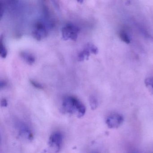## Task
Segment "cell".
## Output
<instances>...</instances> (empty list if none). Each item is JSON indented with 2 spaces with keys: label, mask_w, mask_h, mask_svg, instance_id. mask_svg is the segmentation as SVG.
<instances>
[{
  "label": "cell",
  "mask_w": 153,
  "mask_h": 153,
  "mask_svg": "<svg viewBox=\"0 0 153 153\" xmlns=\"http://www.w3.org/2000/svg\"><path fill=\"white\" fill-rule=\"evenodd\" d=\"M6 85H7V82H5L4 80L3 81L1 80V88H2L6 86Z\"/></svg>",
  "instance_id": "e0dca14e"
},
{
  "label": "cell",
  "mask_w": 153,
  "mask_h": 153,
  "mask_svg": "<svg viewBox=\"0 0 153 153\" xmlns=\"http://www.w3.org/2000/svg\"><path fill=\"white\" fill-rule=\"evenodd\" d=\"M30 82L36 88L39 89H43L44 88L43 86L41 84L36 82L35 80H33V79H30Z\"/></svg>",
  "instance_id": "5bb4252c"
},
{
  "label": "cell",
  "mask_w": 153,
  "mask_h": 153,
  "mask_svg": "<svg viewBox=\"0 0 153 153\" xmlns=\"http://www.w3.org/2000/svg\"></svg>",
  "instance_id": "ac0fdd59"
},
{
  "label": "cell",
  "mask_w": 153,
  "mask_h": 153,
  "mask_svg": "<svg viewBox=\"0 0 153 153\" xmlns=\"http://www.w3.org/2000/svg\"><path fill=\"white\" fill-rule=\"evenodd\" d=\"M89 104L91 109L93 110H95L98 106V103L97 99L95 97L91 96L89 97Z\"/></svg>",
  "instance_id": "30bf717a"
},
{
  "label": "cell",
  "mask_w": 153,
  "mask_h": 153,
  "mask_svg": "<svg viewBox=\"0 0 153 153\" xmlns=\"http://www.w3.org/2000/svg\"><path fill=\"white\" fill-rule=\"evenodd\" d=\"M62 109L64 112L74 114L79 118L83 117L86 112L85 107L82 102L76 97L71 96L63 99Z\"/></svg>",
  "instance_id": "6da1fadb"
},
{
  "label": "cell",
  "mask_w": 153,
  "mask_h": 153,
  "mask_svg": "<svg viewBox=\"0 0 153 153\" xmlns=\"http://www.w3.org/2000/svg\"><path fill=\"white\" fill-rule=\"evenodd\" d=\"M90 52L88 48L85 46V48L79 53L78 55V60L79 61L82 62L85 59L88 60L90 55Z\"/></svg>",
  "instance_id": "ba28073f"
},
{
  "label": "cell",
  "mask_w": 153,
  "mask_h": 153,
  "mask_svg": "<svg viewBox=\"0 0 153 153\" xmlns=\"http://www.w3.org/2000/svg\"><path fill=\"white\" fill-rule=\"evenodd\" d=\"M8 103L7 100L5 98H3L1 101V105L2 107H7Z\"/></svg>",
  "instance_id": "9a60e30c"
},
{
  "label": "cell",
  "mask_w": 153,
  "mask_h": 153,
  "mask_svg": "<svg viewBox=\"0 0 153 153\" xmlns=\"http://www.w3.org/2000/svg\"><path fill=\"white\" fill-rule=\"evenodd\" d=\"M1 17L2 18L4 11V5H3L2 2L1 3Z\"/></svg>",
  "instance_id": "2e32d148"
},
{
  "label": "cell",
  "mask_w": 153,
  "mask_h": 153,
  "mask_svg": "<svg viewBox=\"0 0 153 153\" xmlns=\"http://www.w3.org/2000/svg\"><path fill=\"white\" fill-rule=\"evenodd\" d=\"M19 54L20 57L29 65H32L35 62V58L32 54H30L27 52L21 51Z\"/></svg>",
  "instance_id": "52a82bcc"
},
{
  "label": "cell",
  "mask_w": 153,
  "mask_h": 153,
  "mask_svg": "<svg viewBox=\"0 0 153 153\" xmlns=\"http://www.w3.org/2000/svg\"><path fill=\"white\" fill-rule=\"evenodd\" d=\"M123 120L122 115L118 113H114L107 117L106 123L110 128H116L121 126Z\"/></svg>",
  "instance_id": "5b68a950"
},
{
  "label": "cell",
  "mask_w": 153,
  "mask_h": 153,
  "mask_svg": "<svg viewBox=\"0 0 153 153\" xmlns=\"http://www.w3.org/2000/svg\"><path fill=\"white\" fill-rule=\"evenodd\" d=\"M85 46L88 48L91 53H93L95 54H97L98 51V49L94 45L92 44L88 43Z\"/></svg>",
  "instance_id": "4fadbf2b"
},
{
  "label": "cell",
  "mask_w": 153,
  "mask_h": 153,
  "mask_svg": "<svg viewBox=\"0 0 153 153\" xmlns=\"http://www.w3.org/2000/svg\"><path fill=\"white\" fill-rule=\"evenodd\" d=\"M19 135L25 140L31 141L33 138V135L29 127L25 123H20L19 124Z\"/></svg>",
  "instance_id": "8992f818"
},
{
  "label": "cell",
  "mask_w": 153,
  "mask_h": 153,
  "mask_svg": "<svg viewBox=\"0 0 153 153\" xmlns=\"http://www.w3.org/2000/svg\"><path fill=\"white\" fill-rule=\"evenodd\" d=\"M79 27L75 25L68 24L64 26L62 29V39L65 41L71 40L76 41L79 32Z\"/></svg>",
  "instance_id": "3957f363"
},
{
  "label": "cell",
  "mask_w": 153,
  "mask_h": 153,
  "mask_svg": "<svg viewBox=\"0 0 153 153\" xmlns=\"http://www.w3.org/2000/svg\"><path fill=\"white\" fill-rule=\"evenodd\" d=\"M2 39H3V37L2 36H1V41H0V43H1V45H0V54H1V58H6L7 57V48L5 47V45L3 44V42H2Z\"/></svg>",
  "instance_id": "9c48e42d"
},
{
  "label": "cell",
  "mask_w": 153,
  "mask_h": 153,
  "mask_svg": "<svg viewBox=\"0 0 153 153\" xmlns=\"http://www.w3.org/2000/svg\"><path fill=\"white\" fill-rule=\"evenodd\" d=\"M145 83L146 86L149 88L151 94H153V77L146 79Z\"/></svg>",
  "instance_id": "8fae6325"
},
{
  "label": "cell",
  "mask_w": 153,
  "mask_h": 153,
  "mask_svg": "<svg viewBox=\"0 0 153 153\" xmlns=\"http://www.w3.org/2000/svg\"><path fill=\"white\" fill-rule=\"evenodd\" d=\"M120 37L122 41L127 44L130 42V38L128 35L124 31H121L120 33Z\"/></svg>",
  "instance_id": "7c38bea8"
},
{
  "label": "cell",
  "mask_w": 153,
  "mask_h": 153,
  "mask_svg": "<svg viewBox=\"0 0 153 153\" xmlns=\"http://www.w3.org/2000/svg\"></svg>",
  "instance_id": "d6986e66"
},
{
  "label": "cell",
  "mask_w": 153,
  "mask_h": 153,
  "mask_svg": "<svg viewBox=\"0 0 153 153\" xmlns=\"http://www.w3.org/2000/svg\"><path fill=\"white\" fill-rule=\"evenodd\" d=\"M32 36L37 40L41 41L48 35V31L45 23L42 21H37L34 26L32 31Z\"/></svg>",
  "instance_id": "277c9868"
},
{
  "label": "cell",
  "mask_w": 153,
  "mask_h": 153,
  "mask_svg": "<svg viewBox=\"0 0 153 153\" xmlns=\"http://www.w3.org/2000/svg\"><path fill=\"white\" fill-rule=\"evenodd\" d=\"M63 139V135L60 131H55L51 135L49 140L50 153H59L62 145Z\"/></svg>",
  "instance_id": "7a4b0ae2"
}]
</instances>
